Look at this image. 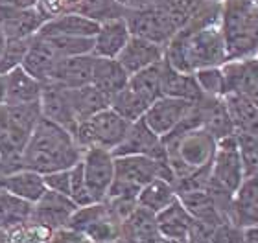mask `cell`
<instances>
[{"instance_id":"cell-1","label":"cell","mask_w":258,"mask_h":243,"mask_svg":"<svg viewBox=\"0 0 258 243\" xmlns=\"http://www.w3.org/2000/svg\"><path fill=\"white\" fill-rule=\"evenodd\" d=\"M164 61L181 72L194 74L199 68L221 66L227 61L220 19L192 22L179 30L164 46Z\"/></svg>"},{"instance_id":"cell-2","label":"cell","mask_w":258,"mask_h":243,"mask_svg":"<svg viewBox=\"0 0 258 243\" xmlns=\"http://www.w3.org/2000/svg\"><path fill=\"white\" fill-rule=\"evenodd\" d=\"M83 149L74 140V135L61 125L41 118L33 129L24 149V168L41 175L72 168L81 160Z\"/></svg>"},{"instance_id":"cell-3","label":"cell","mask_w":258,"mask_h":243,"mask_svg":"<svg viewBox=\"0 0 258 243\" xmlns=\"http://www.w3.org/2000/svg\"><path fill=\"white\" fill-rule=\"evenodd\" d=\"M220 30L227 61L258 55V8L251 0H223Z\"/></svg>"},{"instance_id":"cell-4","label":"cell","mask_w":258,"mask_h":243,"mask_svg":"<svg viewBox=\"0 0 258 243\" xmlns=\"http://www.w3.org/2000/svg\"><path fill=\"white\" fill-rule=\"evenodd\" d=\"M157 177L173 183V173L166 158H153L146 155L114 157V179L105 199L137 201L140 190Z\"/></svg>"},{"instance_id":"cell-5","label":"cell","mask_w":258,"mask_h":243,"mask_svg":"<svg viewBox=\"0 0 258 243\" xmlns=\"http://www.w3.org/2000/svg\"><path fill=\"white\" fill-rule=\"evenodd\" d=\"M127 127V120H124L113 109L107 107L91 118L78 122L72 135H74L76 144L83 151L89 147H102V149L113 151L125 136Z\"/></svg>"},{"instance_id":"cell-6","label":"cell","mask_w":258,"mask_h":243,"mask_svg":"<svg viewBox=\"0 0 258 243\" xmlns=\"http://www.w3.org/2000/svg\"><path fill=\"white\" fill-rule=\"evenodd\" d=\"M125 21L129 24L131 35L150 39L162 46H166L168 41L177 33V28L159 0L140 8H127Z\"/></svg>"},{"instance_id":"cell-7","label":"cell","mask_w":258,"mask_h":243,"mask_svg":"<svg viewBox=\"0 0 258 243\" xmlns=\"http://www.w3.org/2000/svg\"><path fill=\"white\" fill-rule=\"evenodd\" d=\"M81 168L92 201H105L114 179V155L109 149L89 147L81 155Z\"/></svg>"},{"instance_id":"cell-8","label":"cell","mask_w":258,"mask_h":243,"mask_svg":"<svg viewBox=\"0 0 258 243\" xmlns=\"http://www.w3.org/2000/svg\"><path fill=\"white\" fill-rule=\"evenodd\" d=\"M196 103L181 100V98L161 96L151 103L144 113L142 120L157 136H168L194 109Z\"/></svg>"},{"instance_id":"cell-9","label":"cell","mask_w":258,"mask_h":243,"mask_svg":"<svg viewBox=\"0 0 258 243\" xmlns=\"http://www.w3.org/2000/svg\"><path fill=\"white\" fill-rule=\"evenodd\" d=\"M114 157L122 155H146L153 158H166V149L162 144V138L157 136L153 131L146 125L142 118L137 122H131L127 127V133L122 138L118 146L113 149Z\"/></svg>"},{"instance_id":"cell-10","label":"cell","mask_w":258,"mask_h":243,"mask_svg":"<svg viewBox=\"0 0 258 243\" xmlns=\"http://www.w3.org/2000/svg\"><path fill=\"white\" fill-rule=\"evenodd\" d=\"M41 111H43V118L61 125L67 131L74 133L76 125H78V116L72 107V100H70V89L57 85V83H43V94H41Z\"/></svg>"},{"instance_id":"cell-11","label":"cell","mask_w":258,"mask_h":243,"mask_svg":"<svg viewBox=\"0 0 258 243\" xmlns=\"http://www.w3.org/2000/svg\"><path fill=\"white\" fill-rule=\"evenodd\" d=\"M227 92H236L258 107V55L247 59H231L221 65Z\"/></svg>"},{"instance_id":"cell-12","label":"cell","mask_w":258,"mask_h":243,"mask_svg":"<svg viewBox=\"0 0 258 243\" xmlns=\"http://www.w3.org/2000/svg\"><path fill=\"white\" fill-rule=\"evenodd\" d=\"M76 208H78V205L70 199L69 195L46 190L43 197L37 203H33L30 219L35 223H41V225L52 228V230H57V228L69 225Z\"/></svg>"},{"instance_id":"cell-13","label":"cell","mask_w":258,"mask_h":243,"mask_svg":"<svg viewBox=\"0 0 258 243\" xmlns=\"http://www.w3.org/2000/svg\"><path fill=\"white\" fill-rule=\"evenodd\" d=\"M129 37H131V30L125 21V15L100 22L96 35L92 37V55L116 59L127 44Z\"/></svg>"},{"instance_id":"cell-14","label":"cell","mask_w":258,"mask_h":243,"mask_svg":"<svg viewBox=\"0 0 258 243\" xmlns=\"http://www.w3.org/2000/svg\"><path fill=\"white\" fill-rule=\"evenodd\" d=\"M118 63L125 68L129 76L135 72H140L161 63L164 59V46L159 43H153L150 39L131 35L124 50L118 54Z\"/></svg>"},{"instance_id":"cell-15","label":"cell","mask_w":258,"mask_h":243,"mask_svg":"<svg viewBox=\"0 0 258 243\" xmlns=\"http://www.w3.org/2000/svg\"><path fill=\"white\" fill-rule=\"evenodd\" d=\"M227 219L240 227L258 223V175L243 177L231 197Z\"/></svg>"},{"instance_id":"cell-16","label":"cell","mask_w":258,"mask_h":243,"mask_svg":"<svg viewBox=\"0 0 258 243\" xmlns=\"http://www.w3.org/2000/svg\"><path fill=\"white\" fill-rule=\"evenodd\" d=\"M0 188L33 205L46 192V184H44V177L39 172H33L30 168H21L15 172L2 173L0 175Z\"/></svg>"},{"instance_id":"cell-17","label":"cell","mask_w":258,"mask_h":243,"mask_svg":"<svg viewBox=\"0 0 258 243\" xmlns=\"http://www.w3.org/2000/svg\"><path fill=\"white\" fill-rule=\"evenodd\" d=\"M92 65H94L92 54L61 57L55 63L50 81L64 89H80V87L91 85Z\"/></svg>"},{"instance_id":"cell-18","label":"cell","mask_w":258,"mask_h":243,"mask_svg":"<svg viewBox=\"0 0 258 243\" xmlns=\"http://www.w3.org/2000/svg\"><path fill=\"white\" fill-rule=\"evenodd\" d=\"M155 219L161 238L175 239V241H186L196 225V219L184 208L179 197L173 203H170L166 208H162L159 214H155Z\"/></svg>"},{"instance_id":"cell-19","label":"cell","mask_w":258,"mask_h":243,"mask_svg":"<svg viewBox=\"0 0 258 243\" xmlns=\"http://www.w3.org/2000/svg\"><path fill=\"white\" fill-rule=\"evenodd\" d=\"M100 22L94 19L76 13V11H63L57 17H52L44 22L41 32L43 35H72V37H89L96 35Z\"/></svg>"},{"instance_id":"cell-20","label":"cell","mask_w":258,"mask_h":243,"mask_svg":"<svg viewBox=\"0 0 258 243\" xmlns=\"http://www.w3.org/2000/svg\"><path fill=\"white\" fill-rule=\"evenodd\" d=\"M161 92L162 96L181 98L192 103H199L205 98L194 74L177 70L166 61H162L161 65Z\"/></svg>"},{"instance_id":"cell-21","label":"cell","mask_w":258,"mask_h":243,"mask_svg":"<svg viewBox=\"0 0 258 243\" xmlns=\"http://www.w3.org/2000/svg\"><path fill=\"white\" fill-rule=\"evenodd\" d=\"M6 76V105H22L41 100L43 83L30 76L22 66H17Z\"/></svg>"},{"instance_id":"cell-22","label":"cell","mask_w":258,"mask_h":243,"mask_svg":"<svg viewBox=\"0 0 258 243\" xmlns=\"http://www.w3.org/2000/svg\"><path fill=\"white\" fill-rule=\"evenodd\" d=\"M122 239L125 243H157L161 239L157 228L155 214L137 205L131 214L122 221Z\"/></svg>"},{"instance_id":"cell-23","label":"cell","mask_w":258,"mask_h":243,"mask_svg":"<svg viewBox=\"0 0 258 243\" xmlns=\"http://www.w3.org/2000/svg\"><path fill=\"white\" fill-rule=\"evenodd\" d=\"M129 81V74L125 68L118 63V59L109 57H94L92 65L91 85H94L98 91H102L105 96H114L118 91H122Z\"/></svg>"},{"instance_id":"cell-24","label":"cell","mask_w":258,"mask_h":243,"mask_svg":"<svg viewBox=\"0 0 258 243\" xmlns=\"http://www.w3.org/2000/svg\"><path fill=\"white\" fill-rule=\"evenodd\" d=\"M57 59L59 57L54 54V50L50 48L48 44L44 43V39L35 35L30 43V48H28L21 66L41 83H48Z\"/></svg>"},{"instance_id":"cell-25","label":"cell","mask_w":258,"mask_h":243,"mask_svg":"<svg viewBox=\"0 0 258 243\" xmlns=\"http://www.w3.org/2000/svg\"><path fill=\"white\" fill-rule=\"evenodd\" d=\"M223 103L232 122L234 133L258 136V107L254 103L236 92H227L223 96Z\"/></svg>"},{"instance_id":"cell-26","label":"cell","mask_w":258,"mask_h":243,"mask_svg":"<svg viewBox=\"0 0 258 243\" xmlns=\"http://www.w3.org/2000/svg\"><path fill=\"white\" fill-rule=\"evenodd\" d=\"M175 199H177V190H175L173 183H170L166 179L157 177L139 192L137 205L153 212V214H159L162 208H166Z\"/></svg>"},{"instance_id":"cell-27","label":"cell","mask_w":258,"mask_h":243,"mask_svg":"<svg viewBox=\"0 0 258 243\" xmlns=\"http://www.w3.org/2000/svg\"><path fill=\"white\" fill-rule=\"evenodd\" d=\"M70 100L76 111L78 122L94 116L96 113L109 107V96L98 91L94 85H85L80 89H70Z\"/></svg>"},{"instance_id":"cell-28","label":"cell","mask_w":258,"mask_h":243,"mask_svg":"<svg viewBox=\"0 0 258 243\" xmlns=\"http://www.w3.org/2000/svg\"><path fill=\"white\" fill-rule=\"evenodd\" d=\"M32 203L22 201L0 188V230L8 232L32 217Z\"/></svg>"},{"instance_id":"cell-29","label":"cell","mask_w":258,"mask_h":243,"mask_svg":"<svg viewBox=\"0 0 258 243\" xmlns=\"http://www.w3.org/2000/svg\"><path fill=\"white\" fill-rule=\"evenodd\" d=\"M8 116H10V129L30 140L33 129L43 118L41 103L33 102L22 105H8Z\"/></svg>"},{"instance_id":"cell-30","label":"cell","mask_w":258,"mask_h":243,"mask_svg":"<svg viewBox=\"0 0 258 243\" xmlns=\"http://www.w3.org/2000/svg\"><path fill=\"white\" fill-rule=\"evenodd\" d=\"M162 61L161 63H157V65H153V66H148V68H144V70L131 74V76H129V81H127L129 89L137 92L140 98H144L150 105L155 102L157 98L162 96V92H161V65H162Z\"/></svg>"},{"instance_id":"cell-31","label":"cell","mask_w":258,"mask_h":243,"mask_svg":"<svg viewBox=\"0 0 258 243\" xmlns=\"http://www.w3.org/2000/svg\"><path fill=\"white\" fill-rule=\"evenodd\" d=\"M109 107L113 109L118 116H122V118L127 120L129 124H131V122H137V120L144 116V113L150 107V103L125 85L122 91H118L114 96H111Z\"/></svg>"},{"instance_id":"cell-32","label":"cell","mask_w":258,"mask_h":243,"mask_svg":"<svg viewBox=\"0 0 258 243\" xmlns=\"http://www.w3.org/2000/svg\"><path fill=\"white\" fill-rule=\"evenodd\" d=\"M69 11H76V13H81L89 19L103 22L107 19L125 15L127 8L124 6L122 0H78L72 6V10Z\"/></svg>"},{"instance_id":"cell-33","label":"cell","mask_w":258,"mask_h":243,"mask_svg":"<svg viewBox=\"0 0 258 243\" xmlns=\"http://www.w3.org/2000/svg\"><path fill=\"white\" fill-rule=\"evenodd\" d=\"M39 37L44 39V43L54 50L57 57H72V55H85L92 54V39L89 37H72V35H43L37 33Z\"/></svg>"},{"instance_id":"cell-34","label":"cell","mask_w":258,"mask_h":243,"mask_svg":"<svg viewBox=\"0 0 258 243\" xmlns=\"http://www.w3.org/2000/svg\"><path fill=\"white\" fill-rule=\"evenodd\" d=\"M52 232H54L52 228L30 219V221L22 223V225L11 228L4 234L6 243H50Z\"/></svg>"},{"instance_id":"cell-35","label":"cell","mask_w":258,"mask_h":243,"mask_svg":"<svg viewBox=\"0 0 258 243\" xmlns=\"http://www.w3.org/2000/svg\"><path fill=\"white\" fill-rule=\"evenodd\" d=\"M194 77L198 81L199 89L207 98H223L227 94L225 76L221 66H207L194 72Z\"/></svg>"},{"instance_id":"cell-36","label":"cell","mask_w":258,"mask_h":243,"mask_svg":"<svg viewBox=\"0 0 258 243\" xmlns=\"http://www.w3.org/2000/svg\"><path fill=\"white\" fill-rule=\"evenodd\" d=\"M32 39H6L4 48L0 52V74H8L22 65Z\"/></svg>"},{"instance_id":"cell-37","label":"cell","mask_w":258,"mask_h":243,"mask_svg":"<svg viewBox=\"0 0 258 243\" xmlns=\"http://www.w3.org/2000/svg\"><path fill=\"white\" fill-rule=\"evenodd\" d=\"M236 144H238L240 158H242L245 177L258 175V136L245 135V133H236Z\"/></svg>"},{"instance_id":"cell-38","label":"cell","mask_w":258,"mask_h":243,"mask_svg":"<svg viewBox=\"0 0 258 243\" xmlns=\"http://www.w3.org/2000/svg\"><path fill=\"white\" fill-rule=\"evenodd\" d=\"M69 197L74 201L78 206L91 205L94 203L87 190L85 179H83V168H81V160L76 162L74 166L70 168V188H69Z\"/></svg>"},{"instance_id":"cell-39","label":"cell","mask_w":258,"mask_h":243,"mask_svg":"<svg viewBox=\"0 0 258 243\" xmlns=\"http://www.w3.org/2000/svg\"><path fill=\"white\" fill-rule=\"evenodd\" d=\"M209 239L210 243H242V227L229 219H223L209 232Z\"/></svg>"},{"instance_id":"cell-40","label":"cell","mask_w":258,"mask_h":243,"mask_svg":"<svg viewBox=\"0 0 258 243\" xmlns=\"http://www.w3.org/2000/svg\"><path fill=\"white\" fill-rule=\"evenodd\" d=\"M43 177H44V184H46V190H50V192H57V194H63V195H69L70 168L46 173V175H43Z\"/></svg>"},{"instance_id":"cell-41","label":"cell","mask_w":258,"mask_h":243,"mask_svg":"<svg viewBox=\"0 0 258 243\" xmlns=\"http://www.w3.org/2000/svg\"><path fill=\"white\" fill-rule=\"evenodd\" d=\"M50 243H92L91 238H87L85 234L80 230H74L70 227H61L52 232Z\"/></svg>"},{"instance_id":"cell-42","label":"cell","mask_w":258,"mask_h":243,"mask_svg":"<svg viewBox=\"0 0 258 243\" xmlns=\"http://www.w3.org/2000/svg\"><path fill=\"white\" fill-rule=\"evenodd\" d=\"M39 0H0V8H6V10H33L37 8Z\"/></svg>"},{"instance_id":"cell-43","label":"cell","mask_w":258,"mask_h":243,"mask_svg":"<svg viewBox=\"0 0 258 243\" xmlns=\"http://www.w3.org/2000/svg\"><path fill=\"white\" fill-rule=\"evenodd\" d=\"M242 243H258V223L242 227Z\"/></svg>"},{"instance_id":"cell-44","label":"cell","mask_w":258,"mask_h":243,"mask_svg":"<svg viewBox=\"0 0 258 243\" xmlns=\"http://www.w3.org/2000/svg\"><path fill=\"white\" fill-rule=\"evenodd\" d=\"M10 131V116H8V105H0V140Z\"/></svg>"},{"instance_id":"cell-45","label":"cell","mask_w":258,"mask_h":243,"mask_svg":"<svg viewBox=\"0 0 258 243\" xmlns=\"http://www.w3.org/2000/svg\"><path fill=\"white\" fill-rule=\"evenodd\" d=\"M0 105H6V76L0 74Z\"/></svg>"},{"instance_id":"cell-46","label":"cell","mask_w":258,"mask_h":243,"mask_svg":"<svg viewBox=\"0 0 258 243\" xmlns=\"http://www.w3.org/2000/svg\"><path fill=\"white\" fill-rule=\"evenodd\" d=\"M76 2H78V0H63V4H64V8H67V11L72 10V6H74Z\"/></svg>"},{"instance_id":"cell-47","label":"cell","mask_w":258,"mask_h":243,"mask_svg":"<svg viewBox=\"0 0 258 243\" xmlns=\"http://www.w3.org/2000/svg\"><path fill=\"white\" fill-rule=\"evenodd\" d=\"M159 243H186V241H175V239H164V238H161V239H159Z\"/></svg>"},{"instance_id":"cell-48","label":"cell","mask_w":258,"mask_h":243,"mask_svg":"<svg viewBox=\"0 0 258 243\" xmlns=\"http://www.w3.org/2000/svg\"><path fill=\"white\" fill-rule=\"evenodd\" d=\"M251 2H253V4H254V6H256V8H258V0H251Z\"/></svg>"},{"instance_id":"cell-49","label":"cell","mask_w":258,"mask_h":243,"mask_svg":"<svg viewBox=\"0 0 258 243\" xmlns=\"http://www.w3.org/2000/svg\"><path fill=\"white\" fill-rule=\"evenodd\" d=\"M218 2H223V0H218Z\"/></svg>"}]
</instances>
